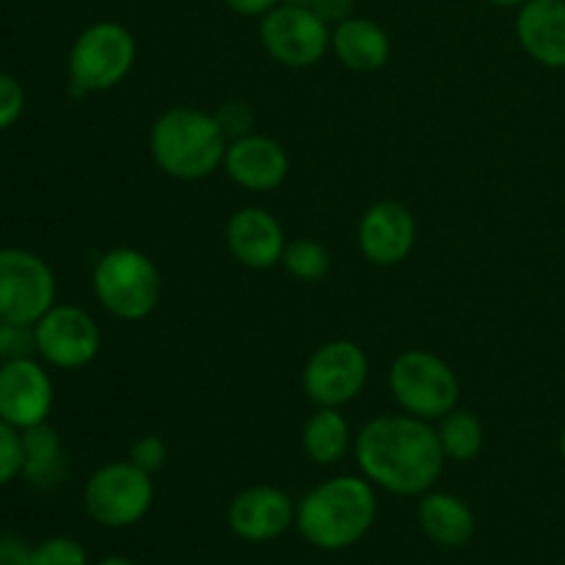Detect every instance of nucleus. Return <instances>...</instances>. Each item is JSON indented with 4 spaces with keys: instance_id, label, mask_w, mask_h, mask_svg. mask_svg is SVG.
Wrapping results in <instances>:
<instances>
[{
    "instance_id": "f257e3e1",
    "label": "nucleus",
    "mask_w": 565,
    "mask_h": 565,
    "mask_svg": "<svg viewBox=\"0 0 565 565\" xmlns=\"http://www.w3.org/2000/svg\"><path fill=\"white\" fill-rule=\"evenodd\" d=\"M356 458L373 483L403 497L428 491L445 467L439 434L419 417H379L364 425Z\"/></svg>"
},
{
    "instance_id": "f03ea898",
    "label": "nucleus",
    "mask_w": 565,
    "mask_h": 565,
    "mask_svg": "<svg viewBox=\"0 0 565 565\" xmlns=\"http://www.w3.org/2000/svg\"><path fill=\"white\" fill-rule=\"evenodd\" d=\"M375 519V494L367 480L334 478L303 497L298 527L320 550H345L356 544Z\"/></svg>"
},
{
    "instance_id": "7ed1b4c3",
    "label": "nucleus",
    "mask_w": 565,
    "mask_h": 565,
    "mask_svg": "<svg viewBox=\"0 0 565 565\" xmlns=\"http://www.w3.org/2000/svg\"><path fill=\"white\" fill-rule=\"evenodd\" d=\"M226 136L215 116L196 108H174L152 127V154L160 169L180 180H202L226 158Z\"/></svg>"
},
{
    "instance_id": "20e7f679",
    "label": "nucleus",
    "mask_w": 565,
    "mask_h": 565,
    "mask_svg": "<svg viewBox=\"0 0 565 565\" xmlns=\"http://www.w3.org/2000/svg\"><path fill=\"white\" fill-rule=\"evenodd\" d=\"M94 292L114 318L141 320L158 303V268L136 248H114L94 268Z\"/></svg>"
},
{
    "instance_id": "39448f33",
    "label": "nucleus",
    "mask_w": 565,
    "mask_h": 565,
    "mask_svg": "<svg viewBox=\"0 0 565 565\" xmlns=\"http://www.w3.org/2000/svg\"><path fill=\"white\" fill-rule=\"evenodd\" d=\"M136 61V39L119 22H94L70 50L72 92H105L116 86Z\"/></svg>"
},
{
    "instance_id": "423d86ee",
    "label": "nucleus",
    "mask_w": 565,
    "mask_h": 565,
    "mask_svg": "<svg viewBox=\"0 0 565 565\" xmlns=\"http://www.w3.org/2000/svg\"><path fill=\"white\" fill-rule=\"evenodd\" d=\"M390 384L397 403L419 419L447 417L461 392L456 373L439 356L425 351L403 353L392 364Z\"/></svg>"
},
{
    "instance_id": "0eeeda50",
    "label": "nucleus",
    "mask_w": 565,
    "mask_h": 565,
    "mask_svg": "<svg viewBox=\"0 0 565 565\" xmlns=\"http://www.w3.org/2000/svg\"><path fill=\"white\" fill-rule=\"evenodd\" d=\"M55 307V279L42 257L0 248V318L36 326Z\"/></svg>"
},
{
    "instance_id": "6e6552de",
    "label": "nucleus",
    "mask_w": 565,
    "mask_h": 565,
    "mask_svg": "<svg viewBox=\"0 0 565 565\" xmlns=\"http://www.w3.org/2000/svg\"><path fill=\"white\" fill-rule=\"evenodd\" d=\"M152 505V480L132 461L108 463L86 483V511L105 527H130Z\"/></svg>"
},
{
    "instance_id": "1a4fd4ad",
    "label": "nucleus",
    "mask_w": 565,
    "mask_h": 565,
    "mask_svg": "<svg viewBox=\"0 0 565 565\" xmlns=\"http://www.w3.org/2000/svg\"><path fill=\"white\" fill-rule=\"evenodd\" d=\"M259 39L270 58L296 70L318 64L331 44L329 22L292 3H279L263 17Z\"/></svg>"
},
{
    "instance_id": "9d476101",
    "label": "nucleus",
    "mask_w": 565,
    "mask_h": 565,
    "mask_svg": "<svg viewBox=\"0 0 565 565\" xmlns=\"http://www.w3.org/2000/svg\"><path fill=\"white\" fill-rule=\"evenodd\" d=\"M367 381V356L348 340L326 342L303 370V390L318 406L337 408L353 401Z\"/></svg>"
},
{
    "instance_id": "9b49d317",
    "label": "nucleus",
    "mask_w": 565,
    "mask_h": 565,
    "mask_svg": "<svg viewBox=\"0 0 565 565\" xmlns=\"http://www.w3.org/2000/svg\"><path fill=\"white\" fill-rule=\"evenodd\" d=\"M36 353L53 367L77 370L92 362L99 351V329L77 307H53L36 326Z\"/></svg>"
},
{
    "instance_id": "f8f14e48",
    "label": "nucleus",
    "mask_w": 565,
    "mask_h": 565,
    "mask_svg": "<svg viewBox=\"0 0 565 565\" xmlns=\"http://www.w3.org/2000/svg\"><path fill=\"white\" fill-rule=\"evenodd\" d=\"M53 408L50 375L33 359H14L0 367V417L14 428H33Z\"/></svg>"
},
{
    "instance_id": "ddd939ff",
    "label": "nucleus",
    "mask_w": 565,
    "mask_h": 565,
    "mask_svg": "<svg viewBox=\"0 0 565 565\" xmlns=\"http://www.w3.org/2000/svg\"><path fill=\"white\" fill-rule=\"evenodd\" d=\"M417 237L414 215L397 202H379L364 213L359 224V243L370 263L397 265L408 257Z\"/></svg>"
},
{
    "instance_id": "4468645a",
    "label": "nucleus",
    "mask_w": 565,
    "mask_h": 565,
    "mask_svg": "<svg viewBox=\"0 0 565 565\" xmlns=\"http://www.w3.org/2000/svg\"><path fill=\"white\" fill-rule=\"evenodd\" d=\"M516 36L539 64L565 70V0H527L519 9Z\"/></svg>"
},
{
    "instance_id": "2eb2a0df",
    "label": "nucleus",
    "mask_w": 565,
    "mask_h": 565,
    "mask_svg": "<svg viewBox=\"0 0 565 565\" xmlns=\"http://www.w3.org/2000/svg\"><path fill=\"white\" fill-rule=\"evenodd\" d=\"M292 502L285 491L257 486L235 497L230 508L232 533L246 541H274L290 527Z\"/></svg>"
},
{
    "instance_id": "dca6fc26",
    "label": "nucleus",
    "mask_w": 565,
    "mask_h": 565,
    "mask_svg": "<svg viewBox=\"0 0 565 565\" xmlns=\"http://www.w3.org/2000/svg\"><path fill=\"white\" fill-rule=\"evenodd\" d=\"M226 171L248 191H274L287 177V154L274 138L243 136L226 147Z\"/></svg>"
},
{
    "instance_id": "f3484780",
    "label": "nucleus",
    "mask_w": 565,
    "mask_h": 565,
    "mask_svg": "<svg viewBox=\"0 0 565 565\" xmlns=\"http://www.w3.org/2000/svg\"><path fill=\"white\" fill-rule=\"evenodd\" d=\"M226 243L235 259L248 268H270L285 254V232L279 221L259 207H246L232 215Z\"/></svg>"
},
{
    "instance_id": "a211bd4d",
    "label": "nucleus",
    "mask_w": 565,
    "mask_h": 565,
    "mask_svg": "<svg viewBox=\"0 0 565 565\" xmlns=\"http://www.w3.org/2000/svg\"><path fill=\"white\" fill-rule=\"evenodd\" d=\"M331 44H334L337 58L348 70L356 72H375L390 58V36L384 33V28L364 17H348V20L337 22Z\"/></svg>"
},
{
    "instance_id": "6ab92c4d",
    "label": "nucleus",
    "mask_w": 565,
    "mask_h": 565,
    "mask_svg": "<svg viewBox=\"0 0 565 565\" xmlns=\"http://www.w3.org/2000/svg\"><path fill=\"white\" fill-rule=\"evenodd\" d=\"M419 524L441 546H463L475 533V516L452 494H430L419 505Z\"/></svg>"
},
{
    "instance_id": "aec40b11",
    "label": "nucleus",
    "mask_w": 565,
    "mask_h": 565,
    "mask_svg": "<svg viewBox=\"0 0 565 565\" xmlns=\"http://www.w3.org/2000/svg\"><path fill=\"white\" fill-rule=\"evenodd\" d=\"M22 475L36 486H53L64 475L61 439L47 423L33 425L22 434Z\"/></svg>"
},
{
    "instance_id": "412c9836",
    "label": "nucleus",
    "mask_w": 565,
    "mask_h": 565,
    "mask_svg": "<svg viewBox=\"0 0 565 565\" xmlns=\"http://www.w3.org/2000/svg\"><path fill=\"white\" fill-rule=\"evenodd\" d=\"M348 445H351V430L337 408L323 406L309 417L307 428H303V447L312 461L337 463L345 456Z\"/></svg>"
},
{
    "instance_id": "4be33fe9",
    "label": "nucleus",
    "mask_w": 565,
    "mask_h": 565,
    "mask_svg": "<svg viewBox=\"0 0 565 565\" xmlns=\"http://www.w3.org/2000/svg\"><path fill=\"white\" fill-rule=\"evenodd\" d=\"M439 441L445 456L456 458V461H472L483 450V425L475 414L452 408L441 423Z\"/></svg>"
},
{
    "instance_id": "5701e85b",
    "label": "nucleus",
    "mask_w": 565,
    "mask_h": 565,
    "mask_svg": "<svg viewBox=\"0 0 565 565\" xmlns=\"http://www.w3.org/2000/svg\"><path fill=\"white\" fill-rule=\"evenodd\" d=\"M281 263L290 270V276L301 281H320L331 268V257L318 241H292L290 246H285V254H281Z\"/></svg>"
},
{
    "instance_id": "b1692460",
    "label": "nucleus",
    "mask_w": 565,
    "mask_h": 565,
    "mask_svg": "<svg viewBox=\"0 0 565 565\" xmlns=\"http://www.w3.org/2000/svg\"><path fill=\"white\" fill-rule=\"evenodd\" d=\"M36 353V331L28 323L0 318V359L14 362V359H31Z\"/></svg>"
},
{
    "instance_id": "393cba45",
    "label": "nucleus",
    "mask_w": 565,
    "mask_h": 565,
    "mask_svg": "<svg viewBox=\"0 0 565 565\" xmlns=\"http://www.w3.org/2000/svg\"><path fill=\"white\" fill-rule=\"evenodd\" d=\"M33 565H86V550L72 539H47L33 550Z\"/></svg>"
},
{
    "instance_id": "a878e982",
    "label": "nucleus",
    "mask_w": 565,
    "mask_h": 565,
    "mask_svg": "<svg viewBox=\"0 0 565 565\" xmlns=\"http://www.w3.org/2000/svg\"><path fill=\"white\" fill-rule=\"evenodd\" d=\"M22 472V436L14 425L0 417V486L11 483Z\"/></svg>"
},
{
    "instance_id": "bb28decb",
    "label": "nucleus",
    "mask_w": 565,
    "mask_h": 565,
    "mask_svg": "<svg viewBox=\"0 0 565 565\" xmlns=\"http://www.w3.org/2000/svg\"><path fill=\"white\" fill-rule=\"evenodd\" d=\"M25 108V92L11 75L0 72V130L14 125Z\"/></svg>"
},
{
    "instance_id": "cd10ccee",
    "label": "nucleus",
    "mask_w": 565,
    "mask_h": 565,
    "mask_svg": "<svg viewBox=\"0 0 565 565\" xmlns=\"http://www.w3.org/2000/svg\"><path fill=\"white\" fill-rule=\"evenodd\" d=\"M252 108H248L246 103H226L221 105V110L215 114V121H218L221 132H224L226 138H243L248 136V127H252Z\"/></svg>"
},
{
    "instance_id": "c85d7f7f",
    "label": "nucleus",
    "mask_w": 565,
    "mask_h": 565,
    "mask_svg": "<svg viewBox=\"0 0 565 565\" xmlns=\"http://www.w3.org/2000/svg\"><path fill=\"white\" fill-rule=\"evenodd\" d=\"M130 461L136 463L138 469H143L147 475L158 472L166 461V445L158 436H143V439H138L136 445H132Z\"/></svg>"
},
{
    "instance_id": "c756f323",
    "label": "nucleus",
    "mask_w": 565,
    "mask_h": 565,
    "mask_svg": "<svg viewBox=\"0 0 565 565\" xmlns=\"http://www.w3.org/2000/svg\"><path fill=\"white\" fill-rule=\"evenodd\" d=\"M281 3H292L301 6V9L315 11V14L326 22L348 20L353 9V0H281Z\"/></svg>"
},
{
    "instance_id": "7c9ffc66",
    "label": "nucleus",
    "mask_w": 565,
    "mask_h": 565,
    "mask_svg": "<svg viewBox=\"0 0 565 565\" xmlns=\"http://www.w3.org/2000/svg\"><path fill=\"white\" fill-rule=\"evenodd\" d=\"M0 565H33V550L14 535L0 533Z\"/></svg>"
},
{
    "instance_id": "2f4dec72",
    "label": "nucleus",
    "mask_w": 565,
    "mask_h": 565,
    "mask_svg": "<svg viewBox=\"0 0 565 565\" xmlns=\"http://www.w3.org/2000/svg\"><path fill=\"white\" fill-rule=\"evenodd\" d=\"M235 14L243 17H265L270 9L281 3V0H224Z\"/></svg>"
},
{
    "instance_id": "473e14b6",
    "label": "nucleus",
    "mask_w": 565,
    "mask_h": 565,
    "mask_svg": "<svg viewBox=\"0 0 565 565\" xmlns=\"http://www.w3.org/2000/svg\"><path fill=\"white\" fill-rule=\"evenodd\" d=\"M489 3H494V6H519V9H522L527 0H489Z\"/></svg>"
},
{
    "instance_id": "72a5a7b5",
    "label": "nucleus",
    "mask_w": 565,
    "mask_h": 565,
    "mask_svg": "<svg viewBox=\"0 0 565 565\" xmlns=\"http://www.w3.org/2000/svg\"><path fill=\"white\" fill-rule=\"evenodd\" d=\"M99 565H136V563L125 561V557H108V561H103Z\"/></svg>"
},
{
    "instance_id": "f704fd0d",
    "label": "nucleus",
    "mask_w": 565,
    "mask_h": 565,
    "mask_svg": "<svg viewBox=\"0 0 565 565\" xmlns=\"http://www.w3.org/2000/svg\"><path fill=\"white\" fill-rule=\"evenodd\" d=\"M561 452H563V458H565V428H563V434H561Z\"/></svg>"
},
{
    "instance_id": "c9c22d12",
    "label": "nucleus",
    "mask_w": 565,
    "mask_h": 565,
    "mask_svg": "<svg viewBox=\"0 0 565 565\" xmlns=\"http://www.w3.org/2000/svg\"><path fill=\"white\" fill-rule=\"evenodd\" d=\"M561 565H565V563H561Z\"/></svg>"
}]
</instances>
